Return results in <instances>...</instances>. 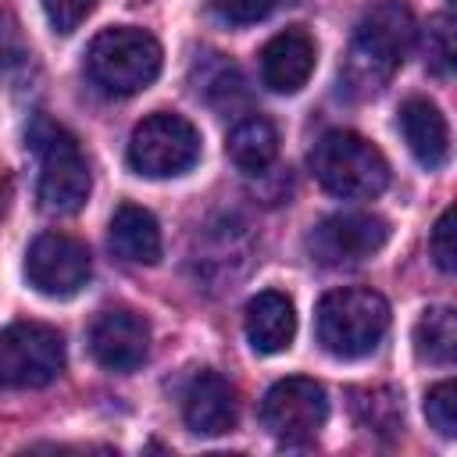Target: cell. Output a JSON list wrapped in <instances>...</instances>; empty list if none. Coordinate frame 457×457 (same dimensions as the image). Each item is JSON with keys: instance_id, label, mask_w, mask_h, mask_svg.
<instances>
[{"instance_id": "6da1fadb", "label": "cell", "mask_w": 457, "mask_h": 457, "mask_svg": "<svg viewBox=\"0 0 457 457\" xmlns=\"http://www.w3.org/2000/svg\"><path fill=\"white\" fill-rule=\"evenodd\" d=\"M411 43H414V18L400 0H386L371 7L357 21L353 39L346 46V57L339 68L343 93L353 100L382 93L396 75V68L403 64Z\"/></svg>"}, {"instance_id": "7a4b0ae2", "label": "cell", "mask_w": 457, "mask_h": 457, "mask_svg": "<svg viewBox=\"0 0 457 457\" xmlns=\"http://www.w3.org/2000/svg\"><path fill=\"white\" fill-rule=\"evenodd\" d=\"M318 343L343 361L364 357L371 353L386 328H389V303L382 293L364 289V286H346V289H332L321 296L318 314Z\"/></svg>"}, {"instance_id": "3957f363", "label": "cell", "mask_w": 457, "mask_h": 457, "mask_svg": "<svg viewBox=\"0 0 457 457\" xmlns=\"http://www.w3.org/2000/svg\"><path fill=\"white\" fill-rule=\"evenodd\" d=\"M311 171L332 196L343 200H371L389 186V161L353 129L325 132L311 150Z\"/></svg>"}, {"instance_id": "277c9868", "label": "cell", "mask_w": 457, "mask_h": 457, "mask_svg": "<svg viewBox=\"0 0 457 457\" xmlns=\"http://www.w3.org/2000/svg\"><path fill=\"white\" fill-rule=\"evenodd\" d=\"M29 146L39 157V204L50 214H75L89 200V164L75 143V136L36 114L29 125Z\"/></svg>"}, {"instance_id": "5b68a950", "label": "cell", "mask_w": 457, "mask_h": 457, "mask_svg": "<svg viewBox=\"0 0 457 457\" xmlns=\"http://www.w3.org/2000/svg\"><path fill=\"white\" fill-rule=\"evenodd\" d=\"M89 79L114 96H132L146 89L161 71V43L132 25L104 29L86 50Z\"/></svg>"}, {"instance_id": "8992f818", "label": "cell", "mask_w": 457, "mask_h": 457, "mask_svg": "<svg viewBox=\"0 0 457 457\" xmlns=\"http://www.w3.org/2000/svg\"><path fill=\"white\" fill-rule=\"evenodd\" d=\"M200 161V132L189 118L171 111L146 114L129 139V164L150 179H171Z\"/></svg>"}, {"instance_id": "52a82bcc", "label": "cell", "mask_w": 457, "mask_h": 457, "mask_svg": "<svg viewBox=\"0 0 457 457\" xmlns=\"http://www.w3.org/2000/svg\"><path fill=\"white\" fill-rule=\"evenodd\" d=\"M64 371V339L43 321H14L0 328V386L39 389Z\"/></svg>"}, {"instance_id": "ba28073f", "label": "cell", "mask_w": 457, "mask_h": 457, "mask_svg": "<svg viewBox=\"0 0 457 457\" xmlns=\"http://www.w3.org/2000/svg\"><path fill=\"white\" fill-rule=\"evenodd\" d=\"M328 418V396L314 378H282L261 400V425L282 443H307Z\"/></svg>"}, {"instance_id": "9c48e42d", "label": "cell", "mask_w": 457, "mask_h": 457, "mask_svg": "<svg viewBox=\"0 0 457 457\" xmlns=\"http://www.w3.org/2000/svg\"><path fill=\"white\" fill-rule=\"evenodd\" d=\"M25 275L29 282L54 300H68L75 296L89 275H93V261L86 243H79L75 236L64 232H39L25 253Z\"/></svg>"}, {"instance_id": "30bf717a", "label": "cell", "mask_w": 457, "mask_h": 457, "mask_svg": "<svg viewBox=\"0 0 457 457\" xmlns=\"http://www.w3.org/2000/svg\"><path fill=\"white\" fill-rule=\"evenodd\" d=\"M389 239V225L378 214L368 211H339L328 214L314 225L311 232V253L321 264L343 268V264H361L368 257H375Z\"/></svg>"}, {"instance_id": "8fae6325", "label": "cell", "mask_w": 457, "mask_h": 457, "mask_svg": "<svg viewBox=\"0 0 457 457\" xmlns=\"http://www.w3.org/2000/svg\"><path fill=\"white\" fill-rule=\"evenodd\" d=\"M89 350L107 371H136L150 353V325L125 307L104 311L89 328Z\"/></svg>"}, {"instance_id": "7c38bea8", "label": "cell", "mask_w": 457, "mask_h": 457, "mask_svg": "<svg viewBox=\"0 0 457 457\" xmlns=\"http://www.w3.org/2000/svg\"><path fill=\"white\" fill-rule=\"evenodd\" d=\"M182 418L200 436H221L236 428V389L218 371H196L182 393Z\"/></svg>"}, {"instance_id": "4fadbf2b", "label": "cell", "mask_w": 457, "mask_h": 457, "mask_svg": "<svg viewBox=\"0 0 457 457\" xmlns=\"http://www.w3.org/2000/svg\"><path fill=\"white\" fill-rule=\"evenodd\" d=\"M314 57H318V46H314L311 32L286 29V32L271 36L268 46L261 50V79L271 93H296L307 86V79L314 71Z\"/></svg>"}, {"instance_id": "5bb4252c", "label": "cell", "mask_w": 457, "mask_h": 457, "mask_svg": "<svg viewBox=\"0 0 457 457\" xmlns=\"http://www.w3.org/2000/svg\"><path fill=\"white\" fill-rule=\"evenodd\" d=\"M400 132L414 154V161L428 171L443 168L450 157V125L443 111L425 96H407L400 107Z\"/></svg>"}, {"instance_id": "9a60e30c", "label": "cell", "mask_w": 457, "mask_h": 457, "mask_svg": "<svg viewBox=\"0 0 457 457\" xmlns=\"http://www.w3.org/2000/svg\"><path fill=\"white\" fill-rule=\"evenodd\" d=\"M243 328L246 339L257 353H282L289 350L293 336H296V311L293 300L278 289H264L246 303L243 314Z\"/></svg>"}, {"instance_id": "2e32d148", "label": "cell", "mask_w": 457, "mask_h": 457, "mask_svg": "<svg viewBox=\"0 0 457 457\" xmlns=\"http://www.w3.org/2000/svg\"><path fill=\"white\" fill-rule=\"evenodd\" d=\"M111 250L129 264H157L161 261V228L146 207L121 204L111 218Z\"/></svg>"}, {"instance_id": "e0dca14e", "label": "cell", "mask_w": 457, "mask_h": 457, "mask_svg": "<svg viewBox=\"0 0 457 457\" xmlns=\"http://www.w3.org/2000/svg\"><path fill=\"white\" fill-rule=\"evenodd\" d=\"M278 154V132L268 118L253 114V118H243L232 125L228 132V157L236 168H243L246 175H261L271 168Z\"/></svg>"}, {"instance_id": "ac0fdd59", "label": "cell", "mask_w": 457, "mask_h": 457, "mask_svg": "<svg viewBox=\"0 0 457 457\" xmlns=\"http://www.w3.org/2000/svg\"><path fill=\"white\" fill-rule=\"evenodd\" d=\"M414 353L428 364H453L457 318L450 307H428L414 325Z\"/></svg>"}, {"instance_id": "d6986e66", "label": "cell", "mask_w": 457, "mask_h": 457, "mask_svg": "<svg viewBox=\"0 0 457 457\" xmlns=\"http://www.w3.org/2000/svg\"><path fill=\"white\" fill-rule=\"evenodd\" d=\"M196 71H200V93L211 100V104H218V107H232V104H239L243 96H246V82H243V71L228 61V57H221V54H207L200 64H196Z\"/></svg>"}, {"instance_id": "ffe728a7", "label": "cell", "mask_w": 457, "mask_h": 457, "mask_svg": "<svg viewBox=\"0 0 457 457\" xmlns=\"http://www.w3.org/2000/svg\"><path fill=\"white\" fill-rule=\"evenodd\" d=\"M353 411L357 418L368 425V428H378V432H393L400 428L403 421V403H400V393L389 389V386H375V389H357L353 393Z\"/></svg>"}, {"instance_id": "44dd1931", "label": "cell", "mask_w": 457, "mask_h": 457, "mask_svg": "<svg viewBox=\"0 0 457 457\" xmlns=\"http://www.w3.org/2000/svg\"><path fill=\"white\" fill-rule=\"evenodd\" d=\"M425 64L428 71H436L439 79H446L453 71V18L450 14H432L425 25Z\"/></svg>"}, {"instance_id": "7402d4cb", "label": "cell", "mask_w": 457, "mask_h": 457, "mask_svg": "<svg viewBox=\"0 0 457 457\" xmlns=\"http://www.w3.org/2000/svg\"><path fill=\"white\" fill-rule=\"evenodd\" d=\"M425 418L439 436H457V386L450 378L425 393Z\"/></svg>"}, {"instance_id": "603a6c76", "label": "cell", "mask_w": 457, "mask_h": 457, "mask_svg": "<svg viewBox=\"0 0 457 457\" xmlns=\"http://www.w3.org/2000/svg\"><path fill=\"white\" fill-rule=\"evenodd\" d=\"M96 0H43V11H46V21L57 29V32H75L89 14H93Z\"/></svg>"}, {"instance_id": "cb8c5ba5", "label": "cell", "mask_w": 457, "mask_h": 457, "mask_svg": "<svg viewBox=\"0 0 457 457\" xmlns=\"http://www.w3.org/2000/svg\"><path fill=\"white\" fill-rule=\"evenodd\" d=\"M275 0H211V11L228 25H250L268 18Z\"/></svg>"}, {"instance_id": "d4e9b609", "label": "cell", "mask_w": 457, "mask_h": 457, "mask_svg": "<svg viewBox=\"0 0 457 457\" xmlns=\"http://www.w3.org/2000/svg\"><path fill=\"white\" fill-rule=\"evenodd\" d=\"M29 57V46L21 39V29L14 21L11 11H0V71H11L18 64H25Z\"/></svg>"}, {"instance_id": "484cf974", "label": "cell", "mask_w": 457, "mask_h": 457, "mask_svg": "<svg viewBox=\"0 0 457 457\" xmlns=\"http://www.w3.org/2000/svg\"><path fill=\"white\" fill-rule=\"evenodd\" d=\"M428 250H432L439 271L450 275V271H453V257H457V250H453V207H446V211L439 214V221H436V228H432V239H428Z\"/></svg>"}]
</instances>
